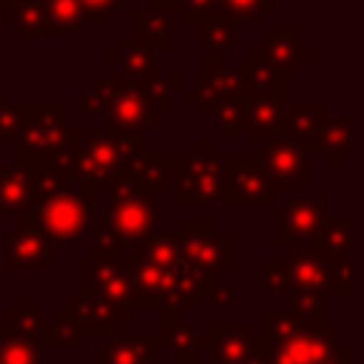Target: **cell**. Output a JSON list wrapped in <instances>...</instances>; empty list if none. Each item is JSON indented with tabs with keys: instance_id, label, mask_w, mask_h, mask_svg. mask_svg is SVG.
<instances>
[{
	"instance_id": "cell-1",
	"label": "cell",
	"mask_w": 364,
	"mask_h": 364,
	"mask_svg": "<svg viewBox=\"0 0 364 364\" xmlns=\"http://www.w3.org/2000/svg\"><path fill=\"white\" fill-rule=\"evenodd\" d=\"M68 151L74 162V182L80 191L94 196L105 193L108 185L128 171V165L145 154V136L117 134V131H94L88 125L68 128Z\"/></svg>"
},
{
	"instance_id": "cell-2",
	"label": "cell",
	"mask_w": 364,
	"mask_h": 364,
	"mask_svg": "<svg viewBox=\"0 0 364 364\" xmlns=\"http://www.w3.org/2000/svg\"><path fill=\"white\" fill-rule=\"evenodd\" d=\"M80 111L102 114L105 131L131 134V136H145L148 128L159 125V114L154 111L145 94V80H134L122 74H108L94 80L80 100Z\"/></svg>"
},
{
	"instance_id": "cell-3",
	"label": "cell",
	"mask_w": 364,
	"mask_h": 364,
	"mask_svg": "<svg viewBox=\"0 0 364 364\" xmlns=\"http://www.w3.org/2000/svg\"><path fill=\"white\" fill-rule=\"evenodd\" d=\"M222 159L225 154H213L208 136L196 142V151L179 154V165L171 188V205L182 208V205L222 202Z\"/></svg>"
},
{
	"instance_id": "cell-4",
	"label": "cell",
	"mask_w": 364,
	"mask_h": 364,
	"mask_svg": "<svg viewBox=\"0 0 364 364\" xmlns=\"http://www.w3.org/2000/svg\"><path fill=\"white\" fill-rule=\"evenodd\" d=\"M179 250L213 287L222 282L225 270L236 267V233L213 230L208 216L185 219L179 230Z\"/></svg>"
},
{
	"instance_id": "cell-5",
	"label": "cell",
	"mask_w": 364,
	"mask_h": 364,
	"mask_svg": "<svg viewBox=\"0 0 364 364\" xmlns=\"http://www.w3.org/2000/svg\"><path fill=\"white\" fill-rule=\"evenodd\" d=\"M105 219L122 242H139L156 230V196L139 191L128 173H119L105 191Z\"/></svg>"
},
{
	"instance_id": "cell-6",
	"label": "cell",
	"mask_w": 364,
	"mask_h": 364,
	"mask_svg": "<svg viewBox=\"0 0 364 364\" xmlns=\"http://www.w3.org/2000/svg\"><path fill=\"white\" fill-rule=\"evenodd\" d=\"M68 105L63 100L31 102L28 122L17 139V162H40L54 156L68 142Z\"/></svg>"
},
{
	"instance_id": "cell-7",
	"label": "cell",
	"mask_w": 364,
	"mask_h": 364,
	"mask_svg": "<svg viewBox=\"0 0 364 364\" xmlns=\"http://www.w3.org/2000/svg\"><path fill=\"white\" fill-rule=\"evenodd\" d=\"M222 202L233 208H273L276 193L259 154H225L222 159Z\"/></svg>"
},
{
	"instance_id": "cell-8",
	"label": "cell",
	"mask_w": 364,
	"mask_h": 364,
	"mask_svg": "<svg viewBox=\"0 0 364 364\" xmlns=\"http://www.w3.org/2000/svg\"><path fill=\"white\" fill-rule=\"evenodd\" d=\"M310 156H313V154L307 151V145L296 142V139L287 136L282 128H279L267 142H262L259 162H262V168H264L267 176H270L273 193L299 196L301 182H310V179L316 176Z\"/></svg>"
},
{
	"instance_id": "cell-9",
	"label": "cell",
	"mask_w": 364,
	"mask_h": 364,
	"mask_svg": "<svg viewBox=\"0 0 364 364\" xmlns=\"http://www.w3.org/2000/svg\"><path fill=\"white\" fill-rule=\"evenodd\" d=\"M245 88V63L225 65L222 57H210L196 65V85L182 94L185 102L196 105V114H210V108L228 97H239Z\"/></svg>"
},
{
	"instance_id": "cell-10",
	"label": "cell",
	"mask_w": 364,
	"mask_h": 364,
	"mask_svg": "<svg viewBox=\"0 0 364 364\" xmlns=\"http://www.w3.org/2000/svg\"><path fill=\"white\" fill-rule=\"evenodd\" d=\"M279 228L273 239L279 245H310L327 219V193L316 191L310 196H290L276 208Z\"/></svg>"
},
{
	"instance_id": "cell-11",
	"label": "cell",
	"mask_w": 364,
	"mask_h": 364,
	"mask_svg": "<svg viewBox=\"0 0 364 364\" xmlns=\"http://www.w3.org/2000/svg\"><path fill=\"white\" fill-rule=\"evenodd\" d=\"M259 51L287 80L299 77L304 71V65H310L316 60V54L301 46V23H262V48Z\"/></svg>"
},
{
	"instance_id": "cell-12",
	"label": "cell",
	"mask_w": 364,
	"mask_h": 364,
	"mask_svg": "<svg viewBox=\"0 0 364 364\" xmlns=\"http://www.w3.org/2000/svg\"><path fill=\"white\" fill-rule=\"evenodd\" d=\"M173 0H145L139 11L131 14L134 40L145 43L154 54L173 48Z\"/></svg>"
},
{
	"instance_id": "cell-13",
	"label": "cell",
	"mask_w": 364,
	"mask_h": 364,
	"mask_svg": "<svg viewBox=\"0 0 364 364\" xmlns=\"http://www.w3.org/2000/svg\"><path fill=\"white\" fill-rule=\"evenodd\" d=\"M239 97H242V105H245V114H247V125H245L247 139L250 142H267L282 125L287 100L259 94V91H250V88H242Z\"/></svg>"
},
{
	"instance_id": "cell-14",
	"label": "cell",
	"mask_w": 364,
	"mask_h": 364,
	"mask_svg": "<svg viewBox=\"0 0 364 364\" xmlns=\"http://www.w3.org/2000/svg\"><path fill=\"white\" fill-rule=\"evenodd\" d=\"M176 165H179V154H148L145 151L128 165L125 173L139 191L159 199V193H171Z\"/></svg>"
},
{
	"instance_id": "cell-15",
	"label": "cell",
	"mask_w": 364,
	"mask_h": 364,
	"mask_svg": "<svg viewBox=\"0 0 364 364\" xmlns=\"http://www.w3.org/2000/svg\"><path fill=\"white\" fill-rule=\"evenodd\" d=\"M327 102L324 100H287L284 105V117H282V131L287 136H293L296 142L307 145V151L313 154V142L321 131V125L327 122Z\"/></svg>"
},
{
	"instance_id": "cell-16",
	"label": "cell",
	"mask_w": 364,
	"mask_h": 364,
	"mask_svg": "<svg viewBox=\"0 0 364 364\" xmlns=\"http://www.w3.org/2000/svg\"><path fill=\"white\" fill-rule=\"evenodd\" d=\"M6 264L9 267H51V242L31 230V228H17L6 233Z\"/></svg>"
},
{
	"instance_id": "cell-17",
	"label": "cell",
	"mask_w": 364,
	"mask_h": 364,
	"mask_svg": "<svg viewBox=\"0 0 364 364\" xmlns=\"http://www.w3.org/2000/svg\"><path fill=\"white\" fill-rule=\"evenodd\" d=\"M105 63L117 65L119 68L117 74L134 77V80H151V77L159 74V65H156L154 51L145 43L134 40V37H122L114 48H108L105 51Z\"/></svg>"
},
{
	"instance_id": "cell-18",
	"label": "cell",
	"mask_w": 364,
	"mask_h": 364,
	"mask_svg": "<svg viewBox=\"0 0 364 364\" xmlns=\"http://www.w3.org/2000/svg\"><path fill=\"white\" fill-rule=\"evenodd\" d=\"M353 117L350 114H338V117H327V122L321 125L316 142H313V154H318L327 168H338V162L350 154L353 148Z\"/></svg>"
},
{
	"instance_id": "cell-19",
	"label": "cell",
	"mask_w": 364,
	"mask_h": 364,
	"mask_svg": "<svg viewBox=\"0 0 364 364\" xmlns=\"http://www.w3.org/2000/svg\"><path fill=\"white\" fill-rule=\"evenodd\" d=\"M34 196V171L23 162L0 165V216L20 213Z\"/></svg>"
},
{
	"instance_id": "cell-20",
	"label": "cell",
	"mask_w": 364,
	"mask_h": 364,
	"mask_svg": "<svg viewBox=\"0 0 364 364\" xmlns=\"http://www.w3.org/2000/svg\"><path fill=\"white\" fill-rule=\"evenodd\" d=\"M193 28H196V48L205 51L208 57H225L228 51H233L236 23L225 11L202 14L193 23Z\"/></svg>"
},
{
	"instance_id": "cell-21",
	"label": "cell",
	"mask_w": 364,
	"mask_h": 364,
	"mask_svg": "<svg viewBox=\"0 0 364 364\" xmlns=\"http://www.w3.org/2000/svg\"><path fill=\"white\" fill-rule=\"evenodd\" d=\"M245 88L287 100V77L279 74V71L264 60V54H262L259 48H250V51H247V63H245Z\"/></svg>"
},
{
	"instance_id": "cell-22",
	"label": "cell",
	"mask_w": 364,
	"mask_h": 364,
	"mask_svg": "<svg viewBox=\"0 0 364 364\" xmlns=\"http://www.w3.org/2000/svg\"><path fill=\"white\" fill-rule=\"evenodd\" d=\"M3 17L17 37H54L40 0H14V6Z\"/></svg>"
},
{
	"instance_id": "cell-23",
	"label": "cell",
	"mask_w": 364,
	"mask_h": 364,
	"mask_svg": "<svg viewBox=\"0 0 364 364\" xmlns=\"http://www.w3.org/2000/svg\"><path fill=\"white\" fill-rule=\"evenodd\" d=\"M54 34H77L91 26V14L77 0H40Z\"/></svg>"
},
{
	"instance_id": "cell-24",
	"label": "cell",
	"mask_w": 364,
	"mask_h": 364,
	"mask_svg": "<svg viewBox=\"0 0 364 364\" xmlns=\"http://www.w3.org/2000/svg\"><path fill=\"white\" fill-rule=\"evenodd\" d=\"M350 245H353V219L338 216V219H324V225L318 228V233L307 247H316L318 253L327 256H347Z\"/></svg>"
},
{
	"instance_id": "cell-25",
	"label": "cell",
	"mask_w": 364,
	"mask_h": 364,
	"mask_svg": "<svg viewBox=\"0 0 364 364\" xmlns=\"http://www.w3.org/2000/svg\"><path fill=\"white\" fill-rule=\"evenodd\" d=\"M210 119L219 128V134H222L225 142L239 139V131H245V125H247V114H245L242 97H228V100L216 102L210 108Z\"/></svg>"
},
{
	"instance_id": "cell-26",
	"label": "cell",
	"mask_w": 364,
	"mask_h": 364,
	"mask_svg": "<svg viewBox=\"0 0 364 364\" xmlns=\"http://www.w3.org/2000/svg\"><path fill=\"white\" fill-rule=\"evenodd\" d=\"M185 91V77L182 74H156L151 80H145V94L154 105V111L159 117L173 111V91Z\"/></svg>"
},
{
	"instance_id": "cell-27",
	"label": "cell",
	"mask_w": 364,
	"mask_h": 364,
	"mask_svg": "<svg viewBox=\"0 0 364 364\" xmlns=\"http://www.w3.org/2000/svg\"><path fill=\"white\" fill-rule=\"evenodd\" d=\"M276 9V0H222V11L236 26H262L264 14Z\"/></svg>"
},
{
	"instance_id": "cell-28",
	"label": "cell",
	"mask_w": 364,
	"mask_h": 364,
	"mask_svg": "<svg viewBox=\"0 0 364 364\" xmlns=\"http://www.w3.org/2000/svg\"><path fill=\"white\" fill-rule=\"evenodd\" d=\"M31 114V102H0V142H17Z\"/></svg>"
},
{
	"instance_id": "cell-29",
	"label": "cell",
	"mask_w": 364,
	"mask_h": 364,
	"mask_svg": "<svg viewBox=\"0 0 364 364\" xmlns=\"http://www.w3.org/2000/svg\"><path fill=\"white\" fill-rule=\"evenodd\" d=\"M262 290L264 293H293V276L284 256H264L262 259Z\"/></svg>"
},
{
	"instance_id": "cell-30",
	"label": "cell",
	"mask_w": 364,
	"mask_h": 364,
	"mask_svg": "<svg viewBox=\"0 0 364 364\" xmlns=\"http://www.w3.org/2000/svg\"><path fill=\"white\" fill-rule=\"evenodd\" d=\"M91 233H94V250H97V259H117V256H119L122 239H119V233L111 228V222H108L105 216L91 222Z\"/></svg>"
},
{
	"instance_id": "cell-31",
	"label": "cell",
	"mask_w": 364,
	"mask_h": 364,
	"mask_svg": "<svg viewBox=\"0 0 364 364\" xmlns=\"http://www.w3.org/2000/svg\"><path fill=\"white\" fill-rule=\"evenodd\" d=\"M176 11H182V20L188 26H193L202 14H210V11H222V0H173Z\"/></svg>"
},
{
	"instance_id": "cell-32",
	"label": "cell",
	"mask_w": 364,
	"mask_h": 364,
	"mask_svg": "<svg viewBox=\"0 0 364 364\" xmlns=\"http://www.w3.org/2000/svg\"><path fill=\"white\" fill-rule=\"evenodd\" d=\"M88 14H91V23L94 26H105L108 23V14L114 9H119L122 0H77Z\"/></svg>"
},
{
	"instance_id": "cell-33",
	"label": "cell",
	"mask_w": 364,
	"mask_h": 364,
	"mask_svg": "<svg viewBox=\"0 0 364 364\" xmlns=\"http://www.w3.org/2000/svg\"><path fill=\"white\" fill-rule=\"evenodd\" d=\"M233 296H236V284H225V282H219L213 290H210V304L213 307H225V304H233Z\"/></svg>"
},
{
	"instance_id": "cell-34",
	"label": "cell",
	"mask_w": 364,
	"mask_h": 364,
	"mask_svg": "<svg viewBox=\"0 0 364 364\" xmlns=\"http://www.w3.org/2000/svg\"><path fill=\"white\" fill-rule=\"evenodd\" d=\"M11 6H14V0H0V14H6Z\"/></svg>"
},
{
	"instance_id": "cell-35",
	"label": "cell",
	"mask_w": 364,
	"mask_h": 364,
	"mask_svg": "<svg viewBox=\"0 0 364 364\" xmlns=\"http://www.w3.org/2000/svg\"><path fill=\"white\" fill-rule=\"evenodd\" d=\"M3 100H6V97H3V91H0V102H3Z\"/></svg>"
}]
</instances>
